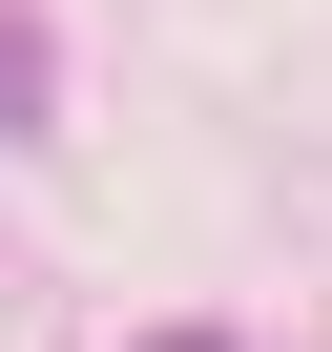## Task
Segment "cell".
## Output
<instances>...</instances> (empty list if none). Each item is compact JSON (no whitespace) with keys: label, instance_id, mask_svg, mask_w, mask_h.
I'll list each match as a JSON object with an SVG mask.
<instances>
[{"label":"cell","instance_id":"cell-2","mask_svg":"<svg viewBox=\"0 0 332 352\" xmlns=\"http://www.w3.org/2000/svg\"><path fill=\"white\" fill-rule=\"evenodd\" d=\"M145 352H229V331H145Z\"/></svg>","mask_w":332,"mask_h":352},{"label":"cell","instance_id":"cell-1","mask_svg":"<svg viewBox=\"0 0 332 352\" xmlns=\"http://www.w3.org/2000/svg\"><path fill=\"white\" fill-rule=\"evenodd\" d=\"M21 104H42V63H21V42H0V124H21Z\"/></svg>","mask_w":332,"mask_h":352}]
</instances>
